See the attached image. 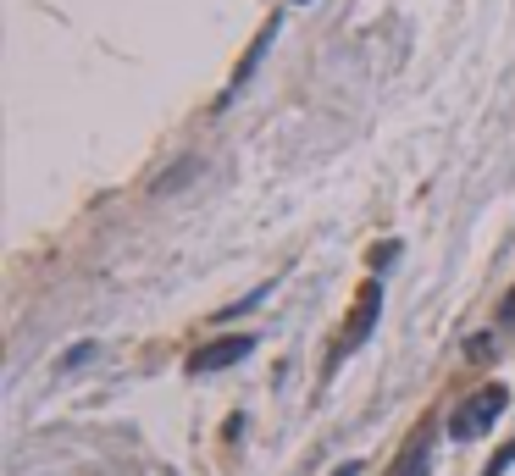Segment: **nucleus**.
<instances>
[{"mask_svg": "<svg viewBox=\"0 0 515 476\" xmlns=\"http://www.w3.org/2000/svg\"><path fill=\"white\" fill-rule=\"evenodd\" d=\"M255 349V338H222V344H205L200 355L189 360V371L194 377H205V371H222V366H239L244 355Z\"/></svg>", "mask_w": 515, "mask_h": 476, "instance_id": "f03ea898", "label": "nucleus"}, {"mask_svg": "<svg viewBox=\"0 0 515 476\" xmlns=\"http://www.w3.org/2000/svg\"><path fill=\"white\" fill-rule=\"evenodd\" d=\"M504 405H510V388H499V382L482 388V393H471V405L449 421V438H477L482 427H493V421L504 416Z\"/></svg>", "mask_w": 515, "mask_h": 476, "instance_id": "f257e3e1", "label": "nucleus"}, {"mask_svg": "<svg viewBox=\"0 0 515 476\" xmlns=\"http://www.w3.org/2000/svg\"><path fill=\"white\" fill-rule=\"evenodd\" d=\"M388 476H427V438H421V443H410L405 465H394Z\"/></svg>", "mask_w": 515, "mask_h": 476, "instance_id": "20e7f679", "label": "nucleus"}, {"mask_svg": "<svg viewBox=\"0 0 515 476\" xmlns=\"http://www.w3.org/2000/svg\"><path fill=\"white\" fill-rule=\"evenodd\" d=\"M493 355V338H471L466 344V360H488Z\"/></svg>", "mask_w": 515, "mask_h": 476, "instance_id": "0eeeda50", "label": "nucleus"}, {"mask_svg": "<svg viewBox=\"0 0 515 476\" xmlns=\"http://www.w3.org/2000/svg\"><path fill=\"white\" fill-rule=\"evenodd\" d=\"M510 465H515V443H504V449H499V460L488 465V476H504V471H510Z\"/></svg>", "mask_w": 515, "mask_h": 476, "instance_id": "423d86ee", "label": "nucleus"}, {"mask_svg": "<svg viewBox=\"0 0 515 476\" xmlns=\"http://www.w3.org/2000/svg\"><path fill=\"white\" fill-rule=\"evenodd\" d=\"M95 355H100L95 344H72V349H67V360H61V371H78L84 360H95Z\"/></svg>", "mask_w": 515, "mask_h": 476, "instance_id": "39448f33", "label": "nucleus"}, {"mask_svg": "<svg viewBox=\"0 0 515 476\" xmlns=\"http://www.w3.org/2000/svg\"><path fill=\"white\" fill-rule=\"evenodd\" d=\"M333 476H360V460H344V465H338Z\"/></svg>", "mask_w": 515, "mask_h": 476, "instance_id": "6e6552de", "label": "nucleus"}, {"mask_svg": "<svg viewBox=\"0 0 515 476\" xmlns=\"http://www.w3.org/2000/svg\"><path fill=\"white\" fill-rule=\"evenodd\" d=\"M377 305H383V288H377V283H366V294H360V316H355V327H349V338H355V344H360L366 333H372Z\"/></svg>", "mask_w": 515, "mask_h": 476, "instance_id": "7ed1b4c3", "label": "nucleus"}]
</instances>
